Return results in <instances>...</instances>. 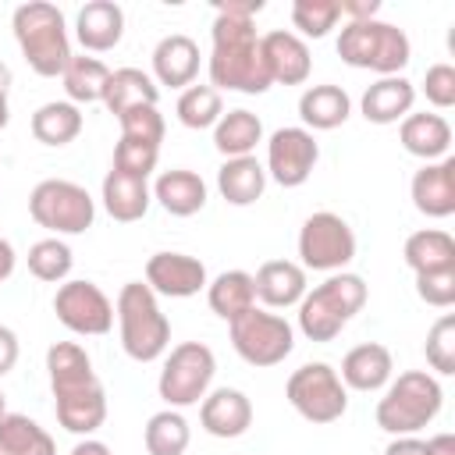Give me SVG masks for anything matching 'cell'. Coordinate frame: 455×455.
<instances>
[{"instance_id": "obj_27", "label": "cell", "mask_w": 455, "mask_h": 455, "mask_svg": "<svg viewBox=\"0 0 455 455\" xmlns=\"http://www.w3.org/2000/svg\"><path fill=\"white\" fill-rule=\"evenodd\" d=\"M103 210L121 220V224H132V220H142L149 203H153V192H149V181L146 178H132V174H121V171H107L103 178Z\"/></svg>"}, {"instance_id": "obj_16", "label": "cell", "mask_w": 455, "mask_h": 455, "mask_svg": "<svg viewBox=\"0 0 455 455\" xmlns=\"http://www.w3.org/2000/svg\"><path fill=\"white\" fill-rule=\"evenodd\" d=\"M412 206L423 217L444 220L455 213V156H441L434 164H423L412 174Z\"/></svg>"}, {"instance_id": "obj_15", "label": "cell", "mask_w": 455, "mask_h": 455, "mask_svg": "<svg viewBox=\"0 0 455 455\" xmlns=\"http://www.w3.org/2000/svg\"><path fill=\"white\" fill-rule=\"evenodd\" d=\"M259 50H263L267 75L277 85H302L313 71V57H309L306 39L288 32V28H274V32L259 36Z\"/></svg>"}, {"instance_id": "obj_54", "label": "cell", "mask_w": 455, "mask_h": 455, "mask_svg": "<svg viewBox=\"0 0 455 455\" xmlns=\"http://www.w3.org/2000/svg\"><path fill=\"white\" fill-rule=\"evenodd\" d=\"M0 455H4V451H0Z\"/></svg>"}, {"instance_id": "obj_34", "label": "cell", "mask_w": 455, "mask_h": 455, "mask_svg": "<svg viewBox=\"0 0 455 455\" xmlns=\"http://www.w3.org/2000/svg\"><path fill=\"white\" fill-rule=\"evenodd\" d=\"M82 124H85L82 110L75 103H68V100H50V103H43L32 114V135L43 146H68V142H75L82 135Z\"/></svg>"}, {"instance_id": "obj_2", "label": "cell", "mask_w": 455, "mask_h": 455, "mask_svg": "<svg viewBox=\"0 0 455 455\" xmlns=\"http://www.w3.org/2000/svg\"><path fill=\"white\" fill-rule=\"evenodd\" d=\"M11 28H14V39L21 46L25 64L39 78L64 75V68H68V60L75 53H71V39H68V21H64V14H60L57 4L28 0V4L14 7Z\"/></svg>"}, {"instance_id": "obj_47", "label": "cell", "mask_w": 455, "mask_h": 455, "mask_svg": "<svg viewBox=\"0 0 455 455\" xmlns=\"http://www.w3.org/2000/svg\"><path fill=\"white\" fill-rule=\"evenodd\" d=\"M341 14H348V21H363V18H377L380 4L377 0H338Z\"/></svg>"}, {"instance_id": "obj_19", "label": "cell", "mask_w": 455, "mask_h": 455, "mask_svg": "<svg viewBox=\"0 0 455 455\" xmlns=\"http://www.w3.org/2000/svg\"><path fill=\"white\" fill-rule=\"evenodd\" d=\"M252 284H256V299L267 309L299 306L302 295L309 291L306 270L295 259H267V263H259V270L252 274Z\"/></svg>"}, {"instance_id": "obj_30", "label": "cell", "mask_w": 455, "mask_h": 455, "mask_svg": "<svg viewBox=\"0 0 455 455\" xmlns=\"http://www.w3.org/2000/svg\"><path fill=\"white\" fill-rule=\"evenodd\" d=\"M217 188H220L224 203H231V206H252L256 199H263L267 171H263V164L256 156H231L217 171Z\"/></svg>"}, {"instance_id": "obj_11", "label": "cell", "mask_w": 455, "mask_h": 455, "mask_svg": "<svg viewBox=\"0 0 455 455\" xmlns=\"http://www.w3.org/2000/svg\"><path fill=\"white\" fill-rule=\"evenodd\" d=\"M299 259L302 270H323V274L345 270L355 259V235L348 220L331 210L309 213L299 228Z\"/></svg>"}, {"instance_id": "obj_36", "label": "cell", "mask_w": 455, "mask_h": 455, "mask_svg": "<svg viewBox=\"0 0 455 455\" xmlns=\"http://www.w3.org/2000/svg\"><path fill=\"white\" fill-rule=\"evenodd\" d=\"M107 78H110V68L100 60V57H71L60 82H64V92H68V103H96L103 100V89H107Z\"/></svg>"}, {"instance_id": "obj_33", "label": "cell", "mask_w": 455, "mask_h": 455, "mask_svg": "<svg viewBox=\"0 0 455 455\" xmlns=\"http://www.w3.org/2000/svg\"><path fill=\"white\" fill-rule=\"evenodd\" d=\"M206 302L220 320H238L256 306V284L249 270H224L206 284Z\"/></svg>"}, {"instance_id": "obj_40", "label": "cell", "mask_w": 455, "mask_h": 455, "mask_svg": "<svg viewBox=\"0 0 455 455\" xmlns=\"http://www.w3.org/2000/svg\"><path fill=\"white\" fill-rule=\"evenodd\" d=\"M341 18L338 0H295L291 4V25L306 36V39H323ZM295 32V36H299Z\"/></svg>"}, {"instance_id": "obj_8", "label": "cell", "mask_w": 455, "mask_h": 455, "mask_svg": "<svg viewBox=\"0 0 455 455\" xmlns=\"http://www.w3.org/2000/svg\"><path fill=\"white\" fill-rule=\"evenodd\" d=\"M28 213L39 228L53 235H82L96 220V203L92 196L68 178H46L32 188L28 196Z\"/></svg>"}, {"instance_id": "obj_17", "label": "cell", "mask_w": 455, "mask_h": 455, "mask_svg": "<svg viewBox=\"0 0 455 455\" xmlns=\"http://www.w3.org/2000/svg\"><path fill=\"white\" fill-rule=\"evenodd\" d=\"M199 423L210 437H242L252 427V402L238 387L206 391V398L199 402Z\"/></svg>"}, {"instance_id": "obj_25", "label": "cell", "mask_w": 455, "mask_h": 455, "mask_svg": "<svg viewBox=\"0 0 455 455\" xmlns=\"http://www.w3.org/2000/svg\"><path fill=\"white\" fill-rule=\"evenodd\" d=\"M352 114V100L341 85H309L302 96H299V117H302V128L306 132H331V128H341Z\"/></svg>"}, {"instance_id": "obj_45", "label": "cell", "mask_w": 455, "mask_h": 455, "mask_svg": "<svg viewBox=\"0 0 455 455\" xmlns=\"http://www.w3.org/2000/svg\"><path fill=\"white\" fill-rule=\"evenodd\" d=\"M423 92H427V103H434L437 110H448L455 107V68L451 64H430L427 75H423Z\"/></svg>"}, {"instance_id": "obj_43", "label": "cell", "mask_w": 455, "mask_h": 455, "mask_svg": "<svg viewBox=\"0 0 455 455\" xmlns=\"http://www.w3.org/2000/svg\"><path fill=\"white\" fill-rule=\"evenodd\" d=\"M117 121H121V135H124V139L149 142V146H160V142H164L167 124H164V114H160L156 107H132V110H124Z\"/></svg>"}, {"instance_id": "obj_51", "label": "cell", "mask_w": 455, "mask_h": 455, "mask_svg": "<svg viewBox=\"0 0 455 455\" xmlns=\"http://www.w3.org/2000/svg\"><path fill=\"white\" fill-rule=\"evenodd\" d=\"M14 263H18V256H14V245L7 242V238H0V284L14 274Z\"/></svg>"}, {"instance_id": "obj_3", "label": "cell", "mask_w": 455, "mask_h": 455, "mask_svg": "<svg viewBox=\"0 0 455 455\" xmlns=\"http://www.w3.org/2000/svg\"><path fill=\"white\" fill-rule=\"evenodd\" d=\"M114 316H117V331H121V348L128 352V359L135 363H153L167 352L171 345V320L164 316L156 295L149 284L142 281H128L117 291L114 302Z\"/></svg>"}, {"instance_id": "obj_12", "label": "cell", "mask_w": 455, "mask_h": 455, "mask_svg": "<svg viewBox=\"0 0 455 455\" xmlns=\"http://www.w3.org/2000/svg\"><path fill=\"white\" fill-rule=\"evenodd\" d=\"M53 313L71 334L100 338L114 327V302L92 281H64L53 295Z\"/></svg>"}, {"instance_id": "obj_24", "label": "cell", "mask_w": 455, "mask_h": 455, "mask_svg": "<svg viewBox=\"0 0 455 455\" xmlns=\"http://www.w3.org/2000/svg\"><path fill=\"white\" fill-rule=\"evenodd\" d=\"M398 139L405 146V153L419 156L423 164H434L441 156H448L451 146V124L441 114H405L398 121Z\"/></svg>"}, {"instance_id": "obj_13", "label": "cell", "mask_w": 455, "mask_h": 455, "mask_svg": "<svg viewBox=\"0 0 455 455\" xmlns=\"http://www.w3.org/2000/svg\"><path fill=\"white\" fill-rule=\"evenodd\" d=\"M320 160V146L313 132L306 128H277L267 139V178H274L281 188H299L309 181L313 167Z\"/></svg>"}, {"instance_id": "obj_42", "label": "cell", "mask_w": 455, "mask_h": 455, "mask_svg": "<svg viewBox=\"0 0 455 455\" xmlns=\"http://www.w3.org/2000/svg\"><path fill=\"white\" fill-rule=\"evenodd\" d=\"M156 160H160V146H149V142H135V139H117L114 146V171L121 174H132V178H149L156 171Z\"/></svg>"}, {"instance_id": "obj_53", "label": "cell", "mask_w": 455, "mask_h": 455, "mask_svg": "<svg viewBox=\"0 0 455 455\" xmlns=\"http://www.w3.org/2000/svg\"><path fill=\"white\" fill-rule=\"evenodd\" d=\"M0 416H7V398H4V391H0Z\"/></svg>"}, {"instance_id": "obj_29", "label": "cell", "mask_w": 455, "mask_h": 455, "mask_svg": "<svg viewBox=\"0 0 455 455\" xmlns=\"http://www.w3.org/2000/svg\"><path fill=\"white\" fill-rule=\"evenodd\" d=\"M156 100H160V85L153 82V75H146L142 68H117L110 71L100 103L114 117H121L132 107H156Z\"/></svg>"}, {"instance_id": "obj_44", "label": "cell", "mask_w": 455, "mask_h": 455, "mask_svg": "<svg viewBox=\"0 0 455 455\" xmlns=\"http://www.w3.org/2000/svg\"><path fill=\"white\" fill-rule=\"evenodd\" d=\"M416 295L434 309H448L455 302V270L416 274Z\"/></svg>"}, {"instance_id": "obj_4", "label": "cell", "mask_w": 455, "mask_h": 455, "mask_svg": "<svg viewBox=\"0 0 455 455\" xmlns=\"http://www.w3.org/2000/svg\"><path fill=\"white\" fill-rule=\"evenodd\" d=\"M444 405L441 380L427 370H405L395 380H387L384 398L377 402V427L391 437L419 434L427 423L437 419Z\"/></svg>"}, {"instance_id": "obj_10", "label": "cell", "mask_w": 455, "mask_h": 455, "mask_svg": "<svg viewBox=\"0 0 455 455\" xmlns=\"http://www.w3.org/2000/svg\"><path fill=\"white\" fill-rule=\"evenodd\" d=\"M231 327V345L235 352L249 363V366H277L291 355L295 348V331L281 313L259 309L252 306L249 313H242L238 320L228 323Z\"/></svg>"}, {"instance_id": "obj_9", "label": "cell", "mask_w": 455, "mask_h": 455, "mask_svg": "<svg viewBox=\"0 0 455 455\" xmlns=\"http://www.w3.org/2000/svg\"><path fill=\"white\" fill-rule=\"evenodd\" d=\"M284 398L309 423H334L348 409V387L331 363H302L284 384Z\"/></svg>"}, {"instance_id": "obj_23", "label": "cell", "mask_w": 455, "mask_h": 455, "mask_svg": "<svg viewBox=\"0 0 455 455\" xmlns=\"http://www.w3.org/2000/svg\"><path fill=\"white\" fill-rule=\"evenodd\" d=\"M412 103H416V85L405 75H387L366 85L359 110L370 124H395L405 114H412Z\"/></svg>"}, {"instance_id": "obj_52", "label": "cell", "mask_w": 455, "mask_h": 455, "mask_svg": "<svg viewBox=\"0 0 455 455\" xmlns=\"http://www.w3.org/2000/svg\"><path fill=\"white\" fill-rule=\"evenodd\" d=\"M68 455H114V451H110L103 441H96V437H82Z\"/></svg>"}, {"instance_id": "obj_18", "label": "cell", "mask_w": 455, "mask_h": 455, "mask_svg": "<svg viewBox=\"0 0 455 455\" xmlns=\"http://www.w3.org/2000/svg\"><path fill=\"white\" fill-rule=\"evenodd\" d=\"M199 75V43L185 32H171L153 46V82L188 89Z\"/></svg>"}, {"instance_id": "obj_50", "label": "cell", "mask_w": 455, "mask_h": 455, "mask_svg": "<svg viewBox=\"0 0 455 455\" xmlns=\"http://www.w3.org/2000/svg\"><path fill=\"white\" fill-rule=\"evenodd\" d=\"M427 455H455V437H451V434H434V437H427Z\"/></svg>"}, {"instance_id": "obj_5", "label": "cell", "mask_w": 455, "mask_h": 455, "mask_svg": "<svg viewBox=\"0 0 455 455\" xmlns=\"http://www.w3.org/2000/svg\"><path fill=\"white\" fill-rule=\"evenodd\" d=\"M366 306V281L359 274L338 270L323 284L302 295L299 302V331L309 341H334L341 327Z\"/></svg>"}, {"instance_id": "obj_28", "label": "cell", "mask_w": 455, "mask_h": 455, "mask_svg": "<svg viewBox=\"0 0 455 455\" xmlns=\"http://www.w3.org/2000/svg\"><path fill=\"white\" fill-rule=\"evenodd\" d=\"M46 373H50V391L53 395L78 391V387L100 380L96 370H92L89 352L78 341H53L46 348Z\"/></svg>"}, {"instance_id": "obj_46", "label": "cell", "mask_w": 455, "mask_h": 455, "mask_svg": "<svg viewBox=\"0 0 455 455\" xmlns=\"http://www.w3.org/2000/svg\"><path fill=\"white\" fill-rule=\"evenodd\" d=\"M18 352H21V345H18V334H14L7 323H0V377L14 370V363H18Z\"/></svg>"}, {"instance_id": "obj_14", "label": "cell", "mask_w": 455, "mask_h": 455, "mask_svg": "<svg viewBox=\"0 0 455 455\" xmlns=\"http://www.w3.org/2000/svg\"><path fill=\"white\" fill-rule=\"evenodd\" d=\"M146 284L153 288V295L188 299V295H199L210 284V277L203 259L188 252H153L146 259Z\"/></svg>"}, {"instance_id": "obj_31", "label": "cell", "mask_w": 455, "mask_h": 455, "mask_svg": "<svg viewBox=\"0 0 455 455\" xmlns=\"http://www.w3.org/2000/svg\"><path fill=\"white\" fill-rule=\"evenodd\" d=\"M405 267L412 274H434V270H455V238L441 228H423L405 238Z\"/></svg>"}, {"instance_id": "obj_6", "label": "cell", "mask_w": 455, "mask_h": 455, "mask_svg": "<svg viewBox=\"0 0 455 455\" xmlns=\"http://www.w3.org/2000/svg\"><path fill=\"white\" fill-rule=\"evenodd\" d=\"M338 57L352 68L377 71L380 78H387V75H402V68L412 57V43L398 25L380 18H363V21H345V28L338 32Z\"/></svg>"}, {"instance_id": "obj_20", "label": "cell", "mask_w": 455, "mask_h": 455, "mask_svg": "<svg viewBox=\"0 0 455 455\" xmlns=\"http://www.w3.org/2000/svg\"><path fill=\"white\" fill-rule=\"evenodd\" d=\"M391 373H395V359H391V348L380 341H363V345L348 348L341 359V370H338L341 384L352 391H380V387H387Z\"/></svg>"}, {"instance_id": "obj_39", "label": "cell", "mask_w": 455, "mask_h": 455, "mask_svg": "<svg viewBox=\"0 0 455 455\" xmlns=\"http://www.w3.org/2000/svg\"><path fill=\"white\" fill-rule=\"evenodd\" d=\"M75 267V256H71V245L60 242L57 235L50 238H39L32 249H28V274L46 281V284H64L68 274Z\"/></svg>"}, {"instance_id": "obj_49", "label": "cell", "mask_w": 455, "mask_h": 455, "mask_svg": "<svg viewBox=\"0 0 455 455\" xmlns=\"http://www.w3.org/2000/svg\"><path fill=\"white\" fill-rule=\"evenodd\" d=\"M7 92H11V68L0 60V128H7L11 121V107H7Z\"/></svg>"}, {"instance_id": "obj_41", "label": "cell", "mask_w": 455, "mask_h": 455, "mask_svg": "<svg viewBox=\"0 0 455 455\" xmlns=\"http://www.w3.org/2000/svg\"><path fill=\"white\" fill-rule=\"evenodd\" d=\"M423 352H427L430 370H437L441 377H451L455 373V316L451 313H444V316L434 320V327L427 331Z\"/></svg>"}, {"instance_id": "obj_21", "label": "cell", "mask_w": 455, "mask_h": 455, "mask_svg": "<svg viewBox=\"0 0 455 455\" xmlns=\"http://www.w3.org/2000/svg\"><path fill=\"white\" fill-rule=\"evenodd\" d=\"M53 409H57V423L68 434L92 437L107 419V391H103L100 380H92V384H85L78 391L53 395Z\"/></svg>"}, {"instance_id": "obj_38", "label": "cell", "mask_w": 455, "mask_h": 455, "mask_svg": "<svg viewBox=\"0 0 455 455\" xmlns=\"http://www.w3.org/2000/svg\"><path fill=\"white\" fill-rule=\"evenodd\" d=\"M174 110H178V121H181L185 128L203 132V128H213V124L220 121L224 100H220V92H217L213 85H188V89H181Z\"/></svg>"}, {"instance_id": "obj_7", "label": "cell", "mask_w": 455, "mask_h": 455, "mask_svg": "<svg viewBox=\"0 0 455 455\" xmlns=\"http://www.w3.org/2000/svg\"><path fill=\"white\" fill-rule=\"evenodd\" d=\"M217 373V355L210 345L203 341H181L171 348V355L164 359L156 391L167 402V409H188L199 405L213 384Z\"/></svg>"}, {"instance_id": "obj_1", "label": "cell", "mask_w": 455, "mask_h": 455, "mask_svg": "<svg viewBox=\"0 0 455 455\" xmlns=\"http://www.w3.org/2000/svg\"><path fill=\"white\" fill-rule=\"evenodd\" d=\"M263 11V0H228L217 4L213 18V50H210V85L259 96L274 82L263 64L259 36H256V14Z\"/></svg>"}, {"instance_id": "obj_37", "label": "cell", "mask_w": 455, "mask_h": 455, "mask_svg": "<svg viewBox=\"0 0 455 455\" xmlns=\"http://www.w3.org/2000/svg\"><path fill=\"white\" fill-rule=\"evenodd\" d=\"M142 441H146L149 455H185L192 430H188V419L181 416V409H160L146 419Z\"/></svg>"}, {"instance_id": "obj_32", "label": "cell", "mask_w": 455, "mask_h": 455, "mask_svg": "<svg viewBox=\"0 0 455 455\" xmlns=\"http://www.w3.org/2000/svg\"><path fill=\"white\" fill-rule=\"evenodd\" d=\"M259 142H263V121L252 110H245V107L220 114V121L213 124V146H217V153L224 160H231V156H252V149Z\"/></svg>"}, {"instance_id": "obj_22", "label": "cell", "mask_w": 455, "mask_h": 455, "mask_svg": "<svg viewBox=\"0 0 455 455\" xmlns=\"http://www.w3.org/2000/svg\"><path fill=\"white\" fill-rule=\"evenodd\" d=\"M75 36L89 53H107L124 36V11L114 0H89L75 14Z\"/></svg>"}, {"instance_id": "obj_26", "label": "cell", "mask_w": 455, "mask_h": 455, "mask_svg": "<svg viewBox=\"0 0 455 455\" xmlns=\"http://www.w3.org/2000/svg\"><path fill=\"white\" fill-rule=\"evenodd\" d=\"M153 199L171 213V217H192L206 206V181L188 171V167H174V171H164L156 181H153Z\"/></svg>"}, {"instance_id": "obj_35", "label": "cell", "mask_w": 455, "mask_h": 455, "mask_svg": "<svg viewBox=\"0 0 455 455\" xmlns=\"http://www.w3.org/2000/svg\"><path fill=\"white\" fill-rule=\"evenodd\" d=\"M0 451L4 455H57V444L36 419L21 412H7L0 416Z\"/></svg>"}, {"instance_id": "obj_48", "label": "cell", "mask_w": 455, "mask_h": 455, "mask_svg": "<svg viewBox=\"0 0 455 455\" xmlns=\"http://www.w3.org/2000/svg\"><path fill=\"white\" fill-rule=\"evenodd\" d=\"M384 455H427V441H419L416 434H405V437H395Z\"/></svg>"}]
</instances>
